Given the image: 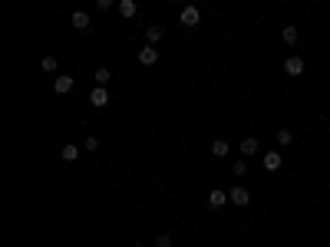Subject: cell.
<instances>
[{
    "label": "cell",
    "instance_id": "obj_1",
    "mask_svg": "<svg viewBox=\"0 0 330 247\" xmlns=\"http://www.w3.org/2000/svg\"><path fill=\"white\" fill-rule=\"evenodd\" d=\"M228 201L238 204V208H244V204L251 201V191H248L244 185H234V188H231V194H228Z\"/></svg>",
    "mask_w": 330,
    "mask_h": 247
},
{
    "label": "cell",
    "instance_id": "obj_2",
    "mask_svg": "<svg viewBox=\"0 0 330 247\" xmlns=\"http://www.w3.org/2000/svg\"><path fill=\"white\" fill-rule=\"evenodd\" d=\"M178 20H182V27H198V20H201V13H198V7H182V13H178Z\"/></svg>",
    "mask_w": 330,
    "mask_h": 247
},
{
    "label": "cell",
    "instance_id": "obj_3",
    "mask_svg": "<svg viewBox=\"0 0 330 247\" xmlns=\"http://www.w3.org/2000/svg\"><path fill=\"white\" fill-rule=\"evenodd\" d=\"M284 73H287V76H300V73H304V56L291 53V56L284 60Z\"/></svg>",
    "mask_w": 330,
    "mask_h": 247
},
{
    "label": "cell",
    "instance_id": "obj_4",
    "mask_svg": "<svg viewBox=\"0 0 330 247\" xmlns=\"http://www.w3.org/2000/svg\"><path fill=\"white\" fill-rule=\"evenodd\" d=\"M139 63H142V66H155V63H159V50L145 43L142 50H139Z\"/></svg>",
    "mask_w": 330,
    "mask_h": 247
},
{
    "label": "cell",
    "instance_id": "obj_5",
    "mask_svg": "<svg viewBox=\"0 0 330 247\" xmlns=\"http://www.w3.org/2000/svg\"><path fill=\"white\" fill-rule=\"evenodd\" d=\"M89 102H93V106H109V93H106V86H96L93 89V93H89Z\"/></svg>",
    "mask_w": 330,
    "mask_h": 247
},
{
    "label": "cell",
    "instance_id": "obj_6",
    "mask_svg": "<svg viewBox=\"0 0 330 247\" xmlns=\"http://www.w3.org/2000/svg\"><path fill=\"white\" fill-rule=\"evenodd\" d=\"M116 7H119V13L126 17V20H132V17L139 13V3H135V0H119Z\"/></svg>",
    "mask_w": 330,
    "mask_h": 247
},
{
    "label": "cell",
    "instance_id": "obj_7",
    "mask_svg": "<svg viewBox=\"0 0 330 247\" xmlns=\"http://www.w3.org/2000/svg\"><path fill=\"white\" fill-rule=\"evenodd\" d=\"M73 27H76L79 33H89V13L86 10H76V13H73Z\"/></svg>",
    "mask_w": 330,
    "mask_h": 247
},
{
    "label": "cell",
    "instance_id": "obj_8",
    "mask_svg": "<svg viewBox=\"0 0 330 247\" xmlns=\"http://www.w3.org/2000/svg\"><path fill=\"white\" fill-rule=\"evenodd\" d=\"M53 89H56V93H60V96H66V93L73 89V76H56Z\"/></svg>",
    "mask_w": 330,
    "mask_h": 247
},
{
    "label": "cell",
    "instance_id": "obj_9",
    "mask_svg": "<svg viewBox=\"0 0 330 247\" xmlns=\"http://www.w3.org/2000/svg\"><path fill=\"white\" fill-rule=\"evenodd\" d=\"M228 152H231V145L225 139H215V142H211V155H215V158H225Z\"/></svg>",
    "mask_w": 330,
    "mask_h": 247
},
{
    "label": "cell",
    "instance_id": "obj_10",
    "mask_svg": "<svg viewBox=\"0 0 330 247\" xmlns=\"http://www.w3.org/2000/svg\"><path fill=\"white\" fill-rule=\"evenodd\" d=\"M264 168H267V172H277V168H281V152H267V155H264Z\"/></svg>",
    "mask_w": 330,
    "mask_h": 247
},
{
    "label": "cell",
    "instance_id": "obj_11",
    "mask_svg": "<svg viewBox=\"0 0 330 247\" xmlns=\"http://www.w3.org/2000/svg\"><path fill=\"white\" fill-rule=\"evenodd\" d=\"M162 36H165L162 27H145V40H149V46H155L159 40H162Z\"/></svg>",
    "mask_w": 330,
    "mask_h": 247
},
{
    "label": "cell",
    "instance_id": "obj_12",
    "mask_svg": "<svg viewBox=\"0 0 330 247\" xmlns=\"http://www.w3.org/2000/svg\"><path fill=\"white\" fill-rule=\"evenodd\" d=\"M208 204H211V208H221V204H228V194L221 191V188H215V191L208 194Z\"/></svg>",
    "mask_w": 330,
    "mask_h": 247
},
{
    "label": "cell",
    "instance_id": "obj_13",
    "mask_svg": "<svg viewBox=\"0 0 330 247\" xmlns=\"http://www.w3.org/2000/svg\"><path fill=\"white\" fill-rule=\"evenodd\" d=\"M281 36H284V43H287V46H294L297 40H300V33H297V27H284V33H281Z\"/></svg>",
    "mask_w": 330,
    "mask_h": 247
},
{
    "label": "cell",
    "instance_id": "obj_14",
    "mask_svg": "<svg viewBox=\"0 0 330 247\" xmlns=\"http://www.w3.org/2000/svg\"><path fill=\"white\" fill-rule=\"evenodd\" d=\"M60 158H63V161H76V158H79V149H76V145H63Z\"/></svg>",
    "mask_w": 330,
    "mask_h": 247
},
{
    "label": "cell",
    "instance_id": "obj_15",
    "mask_svg": "<svg viewBox=\"0 0 330 247\" xmlns=\"http://www.w3.org/2000/svg\"><path fill=\"white\" fill-rule=\"evenodd\" d=\"M109 79H112L109 66H99V69H96V86H106V83H109Z\"/></svg>",
    "mask_w": 330,
    "mask_h": 247
},
{
    "label": "cell",
    "instance_id": "obj_16",
    "mask_svg": "<svg viewBox=\"0 0 330 247\" xmlns=\"http://www.w3.org/2000/svg\"><path fill=\"white\" fill-rule=\"evenodd\" d=\"M56 56H43V63H40V69H43V73H56Z\"/></svg>",
    "mask_w": 330,
    "mask_h": 247
},
{
    "label": "cell",
    "instance_id": "obj_17",
    "mask_svg": "<svg viewBox=\"0 0 330 247\" xmlns=\"http://www.w3.org/2000/svg\"><path fill=\"white\" fill-rule=\"evenodd\" d=\"M258 152V139H244L241 142V155H254Z\"/></svg>",
    "mask_w": 330,
    "mask_h": 247
},
{
    "label": "cell",
    "instance_id": "obj_18",
    "mask_svg": "<svg viewBox=\"0 0 330 247\" xmlns=\"http://www.w3.org/2000/svg\"><path fill=\"white\" fill-rule=\"evenodd\" d=\"M155 247H172V234H168V231L155 234Z\"/></svg>",
    "mask_w": 330,
    "mask_h": 247
},
{
    "label": "cell",
    "instance_id": "obj_19",
    "mask_svg": "<svg viewBox=\"0 0 330 247\" xmlns=\"http://www.w3.org/2000/svg\"><path fill=\"white\" fill-rule=\"evenodd\" d=\"M274 139H277V145H291V142H294V135H291L287 129H281V132L274 135Z\"/></svg>",
    "mask_w": 330,
    "mask_h": 247
},
{
    "label": "cell",
    "instance_id": "obj_20",
    "mask_svg": "<svg viewBox=\"0 0 330 247\" xmlns=\"http://www.w3.org/2000/svg\"><path fill=\"white\" fill-rule=\"evenodd\" d=\"M83 149H86V152H96L99 149V139H96V135H89V139L83 142Z\"/></svg>",
    "mask_w": 330,
    "mask_h": 247
},
{
    "label": "cell",
    "instance_id": "obj_21",
    "mask_svg": "<svg viewBox=\"0 0 330 247\" xmlns=\"http://www.w3.org/2000/svg\"><path fill=\"white\" fill-rule=\"evenodd\" d=\"M231 172H234V175H238V178H241V175L248 172V165H244V161H234V165H231Z\"/></svg>",
    "mask_w": 330,
    "mask_h": 247
}]
</instances>
